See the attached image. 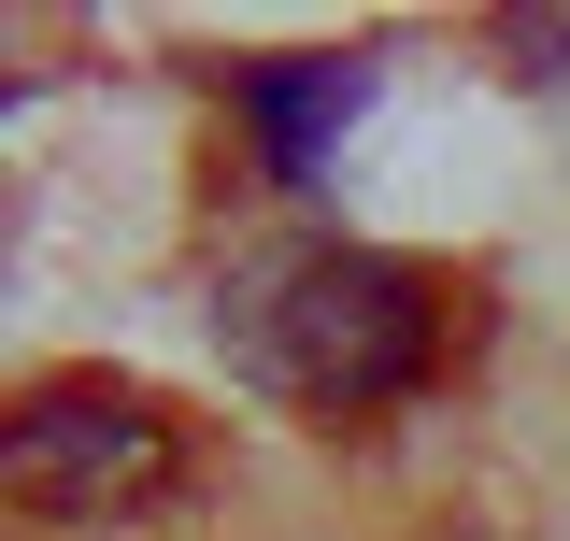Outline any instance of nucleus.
<instances>
[{
	"label": "nucleus",
	"instance_id": "1",
	"mask_svg": "<svg viewBox=\"0 0 570 541\" xmlns=\"http://www.w3.org/2000/svg\"><path fill=\"white\" fill-rule=\"evenodd\" d=\"M214 356L285 413H400L442 371V285L385 243H243L214 270Z\"/></svg>",
	"mask_w": 570,
	"mask_h": 541
},
{
	"label": "nucleus",
	"instance_id": "3",
	"mask_svg": "<svg viewBox=\"0 0 570 541\" xmlns=\"http://www.w3.org/2000/svg\"><path fill=\"white\" fill-rule=\"evenodd\" d=\"M243 115H257V142H272V171H314L328 142L371 115V58H257L243 86H228Z\"/></svg>",
	"mask_w": 570,
	"mask_h": 541
},
{
	"label": "nucleus",
	"instance_id": "2",
	"mask_svg": "<svg viewBox=\"0 0 570 541\" xmlns=\"http://www.w3.org/2000/svg\"><path fill=\"white\" fill-rule=\"evenodd\" d=\"M171 413L115 385V371H58V385H29V400L0 413V484L29 499V513H58V528H115L142 499H171Z\"/></svg>",
	"mask_w": 570,
	"mask_h": 541
}]
</instances>
